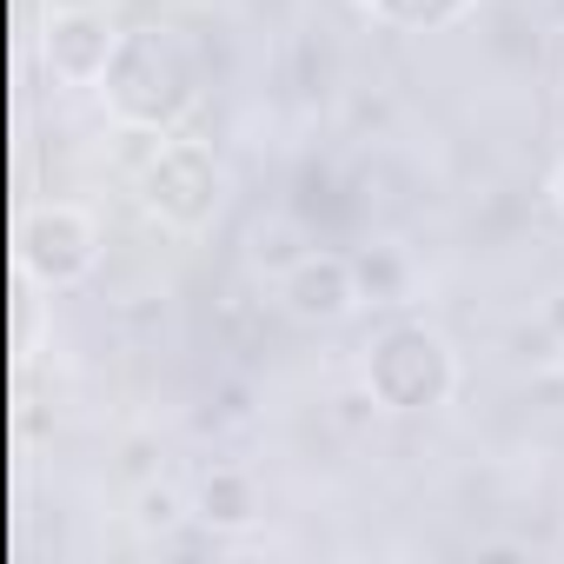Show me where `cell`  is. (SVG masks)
Returning a JSON list of instances; mask_svg holds the SVG:
<instances>
[{
	"label": "cell",
	"instance_id": "cell-1",
	"mask_svg": "<svg viewBox=\"0 0 564 564\" xmlns=\"http://www.w3.org/2000/svg\"><path fill=\"white\" fill-rule=\"evenodd\" d=\"M100 94H107V107L127 127L160 133V127H173L193 107L199 61H193V47H186L180 28H127L120 47H113V61H107V74H100Z\"/></svg>",
	"mask_w": 564,
	"mask_h": 564
},
{
	"label": "cell",
	"instance_id": "cell-2",
	"mask_svg": "<svg viewBox=\"0 0 564 564\" xmlns=\"http://www.w3.org/2000/svg\"><path fill=\"white\" fill-rule=\"evenodd\" d=\"M366 386L379 392L386 412H432L458 392V352L445 333L419 326V319H399L372 339L366 352Z\"/></svg>",
	"mask_w": 564,
	"mask_h": 564
},
{
	"label": "cell",
	"instance_id": "cell-3",
	"mask_svg": "<svg viewBox=\"0 0 564 564\" xmlns=\"http://www.w3.org/2000/svg\"><path fill=\"white\" fill-rule=\"evenodd\" d=\"M219 193H226V173H219L213 147H199V140H153V153L140 166V199L166 226H180V232L206 226L219 213Z\"/></svg>",
	"mask_w": 564,
	"mask_h": 564
},
{
	"label": "cell",
	"instance_id": "cell-4",
	"mask_svg": "<svg viewBox=\"0 0 564 564\" xmlns=\"http://www.w3.org/2000/svg\"><path fill=\"white\" fill-rule=\"evenodd\" d=\"M28 265H34L41 286H54V293L80 286V279L100 265V219L87 206H74V199L41 206L34 226H28Z\"/></svg>",
	"mask_w": 564,
	"mask_h": 564
},
{
	"label": "cell",
	"instance_id": "cell-5",
	"mask_svg": "<svg viewBox=\"0 0 564 564\" xmlns=\"http://www.w3.org/2000/svg\"><path fill=\"white\" fill-rule=\"evenodd\" d=\"M359 272H352V252H306L293 272H279V306L306 326H339L359 313Z\"/></svg>",
	"mask_w": 564,
	"mask_h": 564
},
{
	"label": "cell",
	"instance_id": "cell-6",
	"mask_svg": "<svg viewBox=\"0 0 564 564\" xmlns=\"http://www.w3.org/2000/svg\"><path fill=\"white\" fill-rule=\"evenodd\" d=\"M47 67L61 74V80H74V87H87V80H100L107 74V61H113V47H120V34H113V21L100 14V8H54V21H47Z\"/></svg>",
	"mask_w": 564,
	"mask_h": 564
},
{
	"label": "cell",
	"instance_id": "cell-7",
	"mask_svg": "<svg viewBox=\"0 0 564 564\" xmlns=\"http://www.w3.org/2000/svg\"><path fill=\"white\" fill-rule=\"evenodd\" d=\"M259 518V485H252V471H239V465H206L199 478H193V524H206L213 538H232V531H246Z\"/></svg>",
	"mask_w": 564,
	"mask_h": 564
},
{
	"label": "cell",
	"instance_id": "cell-8",
	"mask_svg": "<svg viewBox=\"0 0 564 564\" xmlns=\"http://www.w3.org/2000/svg\"><path fill=\"white\" fill-rule=\"evenodd\" d=\"M306 252H313V239H306V226H300L293 213H265V219H252V232H246V259H252V272H265V279L293 272Z\"/></svg>",
	"mask_w": 564,
	"mask_h": 564
},
{
	"label": "cell",
	"instance_id": "cell-9",
	"mask_svg": "<svg viewBox=\"0 0 564 564\" xmlns=\"http://www.w3.org/2000/svg\"><path fill=\"white\" fill-rule=\"evenodd\" d=\"M352 272H359V293H366L372 306H399L405 286H412V265H405V252H399L392 239L359 246V252H352Z\"/></svg>",
	"mask_w": 564,
	"mask_h": 564
},
{
	"label": "cell",
	"instance_id": "cell-10",
	"mask_svg": "<svg viewBox=\"0 0 564 564\" xmlns=\"http://www.w3.org/2000/svg\"><path fill=\"white\" fill-rule=\"evenodd\" d=\"M133 518H140V531H160V538H166V531H180V524L193 518V491H173V485H147Z\"/></svg>",
	"mask_w": 564,
	"mask_h": 564
},
{
	"label": "cell",
	"instance_id": "cell-11",
	"mask_svg": "<svg viewBox=\"0 0 564 564\" xmlns=\"http://www.w3.org/2000/svg\"><path fill=\"white\" fill-rule=\"evenodd\" d=\"M538 319H544V326H551V333H557V346H564V293H551V300H544V313H538Z\"/></svg>",
	"mask_w": 564,
	"mask_h": 564
},
{
	"label": "cell",
	"instance_id": "cell-12",
	"mask_svg": "<svg viewBox=\"0 0 564 564\" xmlns=\"http://www.w3.org/2000/svg\"><path fill=\"white\" fill-rule=\"evenodd\" d=\"M551 199H557V213H564V160H557V173H551Z\"/></svg>",
	"mask_w": 564,
	"mask_h": 564
},
{
	"label": "cell",
	"instance_id": "cell-13",
	"mask_svg": "<svg viewBox=\"0 0 564 564\" xmlns=\"http://www.w3.org/2000/svg\"><path fill=\"white\" fill-rule=\"evenodd\" d=\"M54 8H100V0H54Z\"/></svg>",
	"mask_w": 564,
	"mask_h": 564
},
{
	"label": "cell",
	"instance_id": "cell-14",
	"mask_svg": "<svg viewBox=\"0 0 564 564\" xmlns=\"http://www.w3.org/2000/svg\"><path fill=\"white\" fill-rule=\"evenodd\" d=\"M557 21H564V0H557Z\"/></svg>",
	"mask_w": 564,
	"mask_h": 564
}]
</instances>
